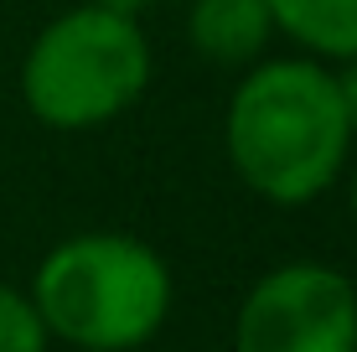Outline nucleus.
Returning a JSON list of instances; mask_svg holds the SVG:
<instances>
[{"label": "nucleus", "instance_id": "nucleus-8", "mask_svg": "<svg viewBox=\"0 0 357 352\" xmlns=\"http://www.w3.org/2000/svg\"><path fill=\"white\" fill-rule=\"evenodd\" d=\"M331 72H337L342 109H347V119H352V135H357V52H352V57H342V63H331Z\"/></svg>", "mask_w": 357, "mask_h": 352}, {"label": "nucleus", "instance_id": "nucleus-4", "mask_svg": "<svg viewBox=\"0 0 357 352\" xmlns=\"http://www.w3.org/2000/svg\"><path fill=\"white\" fill-rule=\"evenodd\" d=\"M233 352H357V296L331 264L269 270L233 316Z\"/></svg>", "mask_w": 357, "mask_h": 352}, {"label": "nucleus", "instance_id": "nucleus-11", "mask_svg": "<svg viewBox=\"0 0 357 352\" xmlns=\"http://www.w3.org/2000/svg\"><path fill=\"white\" fill-rule=\"evenodd\" d=\"M352 296H357V280H352Z\"/></svg>", "mask_w": 357, "mask_h": 352}, {"label": "nucleus", "instance_id": "nucleus-10", "mask_svg": "<svg viewBox=\"0 0 357 352\" xmlns=\"http://www.w3.org/2000/svg\"><path fill=\"white\" fill-rule=\"evenodd\" d=\"M347 208H352V223H357V171H352V187H347Z\"/></svg>", "mask_w": 357, "mask_h": 352}, {"label": "nucleus", "instance_id": "nucleus-7", "mask_svg": "<svg viewBox=\"0 0 357 352\" xmlns=\"http://www.w3.org/2000/svg\"><path fill=\"white\" fill-rule=\"evenodd\" d=\"M0 352H47V326L16 285H0Z\"/></svg>", "mask_w": 357, "mask_h": 352}, {"label": "nucleus", "instance_id": "nucleus-5", "mask_svg": "<svg viewBox=\"0 0 357 352\" xmlns=\"http://www.w3.org/2000/svg\"><path fill=\"white\" fill-rule=\"evenodd\" d=\"M275 21L264 0H192L187 10V42L202 63L218 68H249L264 57Z\"/></svg>", "mask_w": 357, "mask_h": 352}, {"label": "nucleus", "instance_id": "nucleus-2", "mask_svg": "<svg viewBox=\"0 0 357 352\" xmlns=\"http://www.w3.org/2000/svg\"><path fill=\"white\" fill-rule=\"evenodd\" d=\"M47 337L83 352H135L171 316V270L145 238L73 234L31 275Z\"/></svg>", "mask_w": 357, "mask_h": 352}, {"label": "nucleus", "instance_id": "nucleus-3", "mask_svg": "<svg viewBox=\"0 0 357 352\" xmlns=\"http://www.w3.org/2000/svg\"><path fill=\"white\" fill-rule=\"evenodd\" d=\"M151 68L140 21L83 0L31 36L21 57V104L47 130H98L140 104Z\"/></svg>", "mask_w": 357, "mask_h": 352}, {"label": "nucleus", "instance_id": "nucleus-9", "mask_svg": "<svg viewBox=\"0 0 357 352\" xmlns=\"http://www.w3.org/2000/svg\"><path fill=\"white\" fill-rule=\"evenodd\" d=\"M93 6H104V10H119V16H135V21H140L145 10L155 6V0H93Z\"/></svg>", "mask_w": 357, "mask_h": 352}, {"label": "nucleus", "instance_id": "nucleus-1", "mask_svg": "<svg viewBox=\"0 0 357 352\" xmlns=\"http://www.w3.org/2000/svg\"><path fill=\"white\" fill-rule=\"evenodd\" d=\"M223 151L238 181L275 208H305L342 176L352 119L337 72L316 57L249 63L223 114Z\"/></svg>", "mask_w": 357, "mask_h": 352}, {"label": "nucleus", "instance_id": "nucleus-6", "mask_svg": "<svg viewBox=\"0 0 357 352\" xmlns=\"http://www.w3.org/2000/svg\"><path fill=\"white\" fill-rule=\"evenodd\" d=\"M280 36H290L316 63H342L357 52V0H264Z\"/></svg>", "mask_w": 357, "mask_h": 352}]
</instances>
